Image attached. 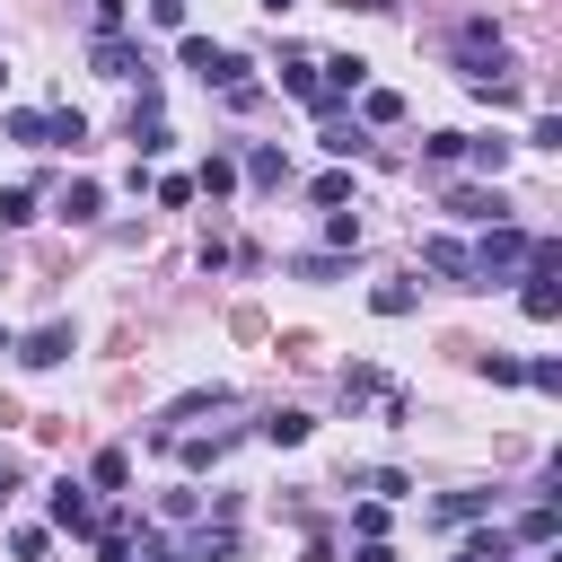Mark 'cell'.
<instances>
[{"label":"cell","mask_w":562,"mask_h":562,"mask_svg":"<svg viewBox=\"0 0 562 562\" xmlns=\"http://www.w3.org/2000/svg\"><path fill=\"white\" fill-rule=\"evenodd\" d=\"M325 149H334V158H360L369 140H360V123H325Z\"/></svg>","instance_id":"obj_27"},{"label":"cell","mask_w":562,"mask_h":562,"mask_svg":"<svg viewBox=\"0 0 562 562\" xmlns=\"http://www.w3.org/2000/svg\"><path fill=\"white\" fill-rule=\"evenodd\" d=\"M360 123H404V97L395 88H360Z\"/></svg>","instance_id":"obj_18"},{"label":"cell","mask_w":562,"mask_h":562,"mask_svg":"<svg viewBox=\"0 0 562 562\" xmlns=\"http://www.w3.org/2000/svg\"><path fill=\"white\" fill-rule=\"evenodd\" d=\"M263 9H290V0H263Z\"/></svg>","instance_id":"obj_38"},{"label":"cell","mask_w":562,"mask_h":562,"mask_svg":"<svg viewBox=\"0 0 562 562\" xmlns=\"http://www.w3.org/2000/svg\"><path fill=\"white\" fill-rule=\"evenodd\" d=\"M307 430H316V422H307V413H299V404H272V413H263V422H255V439H272V448H299V439H307Z\"/></svg>","instance_id":"obj_8"},{"label":"cell","mask_w":562,"mask_h":562,"mask_svg":"<svg viewBox=\"0 0 562 562\" xmlns=\"http://www.w3.org/2000/svg\"><path fill=\"white\" fill-rule=\"evenodd\" d=\"M369 307H378V316H413V281H378Z\"/></svg>","instance_id":"obj_21"},{"label":"cell","mask_w":562,"mask_h":562,"mask_svg":"<svg viewBox=\"0 0 562 562\" xmlns=\"http://www.w3.org/2000/svg\"><path fill=\"white\" fill-rule=\"evenodd\" d=\"M360 492H369V501H395V492H413V483H404L395 465H378V474H360Z\"/></svg>","instance_id":"obj_28"},{"label":"cell","mask_w":562,"mask_h":562,"mask_svg":"<svg viewBox=\"0 0 562 562\" xmlns=\"http://www.w3.org/2000/svg\"><path fill=\"white\" fill-rule=\"evenodd\" d=\"M0 79H9V61H0Z\"/></svg>","instance_id":"obj_39"},{"label":"cell","mask_w":562,"mask_h":562,"mask_svg":"<svg viewBox=\"0 0 562 562\" xmlns=\"http://www.w3.org/2000/svg\"><path fill=\"white\" fill-rule=\"evenodd\" d=\"M176 457H184V474H202V465H220L228 457V430H211V439H167Z\"/></svg>","instance_id":"obj_12"},{"label":"cell","mask_w":562,"mask_h":562,"mask_svg":"<svg viewBox=\"0 0 562 562\" xmlns=\"http://www.w3.org/2000/svg\"><path fill=\"white\" fill-rule=\"evenodd\" d=\"M97 211H105V184H88V176H79V184H61V220H70V228H88Z\"/></svg>","instance_id":"obj_11"},{"label":"cell","mask_w":562,"mask_h":562,"mask_svg":"<svg viewBox=\"0 0 562 562\" xmlns=\"http://www.w3.org/2000/svg\"><path fill=\"white\" fill-rule=\"evenodd\" d=\"M360 562H395V553H386V536H378V544H360Z\"/></svg>","instance_id":"obj_35"},{"label":"cell","mask_w":562,"mask_h":562,"mask_svg":"<svg viewBox=\"0 0 562 562\" xmlns=\"http://www.w3.org/2000/svg\"><path fill=\"white\" fill-rule=\"evenodd\" d=\"M465 562H509V536H501V527H474V536H465Z\"/></svg>","instance_id":"obj_22"},{"label":"cell","mask_w":562,"mask_h":562,"mask_svg":"<svg viewBox=\"0 0 562 562\" xmlns=\"http://www.w3.org/2000/svg\"><path fill=\"white\" fill-rule=\"evenodd\" d=\"M299 562H334V544H325V536H316V544H307V553H299Z\"/></svg>","instance_id":"obj_34"},{"label":"cell","mask_w":562,"mask_h":562,"mask_svg":"<svg viewBox=\"0 0 562 562\" xmlns=\"http://www.w3.org/2000/svg\"><path fill=\"white\" fill-rule=\"evenodd\" d=\"M369 395H386V378L378 369H342V404H369Z\"/></svg>","instance_id":"obj_25"},{"label":"cell","mask_w":562,"mask_h":562,"mask_svg":"<svg viewBox=\"0 0 562 562\" xmlns=\"http://www.w3.org/2000/svg\"><path fill=\"white\" fill-rule=\"evenodd\" d=\"M88 70L97 79H149V53L132 35H88Z\"/></svg>","instance_id":"obj_3"},{"label":"cell","mask_w":562,"mask_h":562,"mask_svg":"<svg viewBox=\"0 0 562 562\" xmlns=\"http://www.w3.org/2000/svg\"><path fill=\"white\" fill-rule=\"evenodd\" d=\"M237 176H246L255 193H281V184H290V158H281V149H246V167H237Z\"/></svg>","instance_id":"obj_9"},{"label":"cell","mask_w":562,"mask_h":562,"mask_svg":"<svg viewBox=\"0 0 562 562\" xmlns=\"http://www.w3.org/2000/svg\"><path fill=\"white\" fill-rule=\"evenodd\" d=\"M457 61H465V88H492V79L509 70L501 26H492V18H465V26H457Z\"/></svg>","instance_id":"obj_1"},{"label":"cell","mask_w":562,"mask_h":562,"mask_svg":"<svg viewBox=\"0 0 562 562\" xmlns=\"http://www.w3.org/2000/svg\"><path fill=\"white\" fill-rule=\"evenodd\" d=\"M228 553H237V527L220 518V527H202V536H193V553H184V562H228Z\"/></svg>","instance_id":"obj_17"},{"label":"cell","mask_w":562,"mask_h":562,"mask_svg":"<svg viewBox=\"0 0 562 562\" xmlns=\"http://www.w3.org/2000/svg\"><path fill=\"white\" fill-rule=\"evenodd\" d=\"M97 9V35H123V0H88Z\"/></svg>","instance_id":"obj_32"},{"label":"cell","mask_w":562,"mask_h":562,"mask_svg":"<svg viewBox=\"0 0 562 562\" xmlns=\"http://www.w3.org/2000/svg\"><path fill=\"white\" fill-rule=\"evenodd\" d=\"M149 26H184V0H149Z\"/></svg>","instance_id":"obj_33"},{"label":"cell","mask_w":562,"mask_h":562,"mask_svg":"<svg viewBox=\"0 0 562 562\" xmlns=\"http://www.w3.org/2000/svg\"><path fill=\"white\" fill-rule=\"evenodd\" d=\"M44 140H53V149H79V140H88V114H79V105L44 114Z\"/></svg>","instance_id":"obj_14"},{"label":"cell","mask_w":562,"mask_h":562,"mask_svg":"<svg viewBox=\"0 0 562 562\" xmlns=\"http://www.w3.org/2000/svg\"><path fill=\"white\" fill-rule=\"evenodd\" d=\"M509 272H527V228L518 220H492L483 246H474V290L483 281H509Z\"/></svg>","instance_id":"obj_2"},{"label":"cell","mask_w":562,"mask_h":562,"mask_svg":"<svg viewBox=\"0 0 562 562\" xmlns=\"http://www.w3.org/2000/svg\"><path fill=\"white\" fill-rule=\"evenodd\" d=\"M457 562H465V553H457Z\"/></svg>","instance_id":"obj_40"},{"label":"cell","mask_w":562,"mask_h":562,"mask_svg":"<svg viewBox=\"0 0 562 562\" xmlns=\"http://www.w3.org/2000/svg\"><path fill=\"white\" fill-rule=\"evenodd\" d=\"M9 483H18V474H9V457H0V492H9Z\"/></svg>","instance_id":"obj_37"},{"label":"cell","mask_w":562,"mask_h":562,"mask_svg":"<svg viewBox=\"0 0 562 562\" xmlns=\"http://www.w3.org/2000/svg\"><path fill=\"white\" fill-rule=\"evenodd\" d=\"M316 202H325V211H342V202H351V176H342V167H334V176H316Z\"/></svg>","instance_id":"obj_29"},{"label":"cell","mask_w":562,"mask_h":562,"mask_svg":"<svg viewBox=\"0 0 562 562\" xmlns=\"http://www.w3.org/2000/svg\"><path fill=\"white\" fill-rule=\"evenodd\" d=\"M553 527H562V518H553V501H536V509L518 518V536H509V544H553Z\"/></svg>","instance_id":"obj_19"},{"label":"cell","mask_w":562,"mask_h":562,"mask_svg":"<svg viewBox=\"0 0 562 562\" xmlns=\"http://www.w3.org/2000/svg\"><path fill=\"white\" fill-rule=\"evenodd\" d=\"M35 220V184H0V228H26Z\"/></svg>","instance_id":"obj_20"},{"label":"cell","mask_w":562,"mask_h":562,"mask_svg":"<svg viewBox=\"0 0 562 562\" xmlns=\"http://www.w3.org/2000/svg\"><path fill=\"white\" fill-rule=\"evenodd\" d=\"M518 378H527L536 395H562V360H518Z\"/></svg>","instance_id":"obj_24"},{"label":"cell","mask_w":562,"mask_h":562,"mask_svg":"<svg viewBox=\"0 0 562 562\" xmlns=\"http://www.w3.org/2000/svg\"><path fill=\"white\" fill-rule=\"evenodd\" d=\"M0 132H9V140H26V149H44V114H26V105H18V114H0Z\"/></svg>","instance_id":"obj_23"},{"label":"cell","mask_w":562,"mask_h":562,"mask_svg":"<svg viewBox=\"0 0 562 562\" xmlns=\"http://www.w3.org/2000/svg\"><path fill=\"white\" fill-rule=\"evenodd\" d=\"M351 536L378 544V536H386V501H360V509H351Z\"/></svg>","instance_id":"obj_26"},{"label":"cell","mask_w":562,"mask_h":562,"mask_svg":"<svg viewBox=\"0 0 562 562\" xmlns=\"http://www.w3.org/2000/svg\"><path fill=\"white\" fill-rule=\"evenodd\" d=\"M492 509V492H439L430 501V518H448V527H465V518H483Z\"/></svg>","instance_id":"obj_13"},{"label":"cell","mask_w":562,"mask_h":562,"mask_svg":"<svg viewBox=\"0 0 562 562\" xmlns=\"http://www.w3.org/2000/svg\"><path fill=\"white\" fill-rule=\"evenodd\" d=\"M9 351H18V334H9V325H0V360H9Z\"/></svg>","instance_id":"obj_36"},{"label":"cell","mask_w":562,"mask_h":562,"mask_svg":"<svg viewBox=\"0 0 562 562\" xmlns=\"http://www.w3.org/2000/svg\"><path fill=\"white\" fill-rule=\"evenodd\" d=\"M70 351H79V325H70V316H53V325H35V334H26L9 360H26V369H61Z\"/></svg>","instance_id":"obj_4"},{"label":"cell","mask_w":562,"mask_h":562,"mask_svg":"<svg viewBox=\"0 0 562 562\" xmlns=\"http://www.w3.org/2000/svg\"><path fill=\"white\" fill-rule=\"evenodd\" d=\"M448 211H457V220H483V228H492V220H509L501 184H448Z\"/></svg>","instance_id":"obj_5"},{"label":"cell","mask_w":562,"mask_h":562,"mask_svg":"<svg viewBox=\"0 0 562 562\" xmlns=\"http://www.w3.org/2000/svg\"><path fill=\"white\" fill-rule=\"evenodd\" d=\"M88 474H97V492H123V483H132V448H97Z\"/></svg>","instance_id":"obj_16"},{"label":"cell","mask_w":562,"mask_h":562,"mask_svg":"<svg viewBox=\"0 0 562 562\" xmlns=\"http://www.w3.org/2000/svg\"><path fill=\"white\" fill-rule=\"evenodd\" d=\"M325 237L334 246H360V211H325Z\"/></svg>","instance_id":"obj_30"},{"label":"cell","mask_w":562,"mask_h":562,"mask_svg":"<svg viewBox=\"0 0 562 562\" xmlns=\"http://www.w3.org/2000/svg\"><path fill=\"white\" fill-rule=\"evenodd\" d=\"M44 509H53V527H70V536H88V527H97V509H88V483H70V474L53 483V501H44Z\"/></svg>","instance_id":"obj_7"},{"label":"cell","mask_w":562,"mask_h":562,"mask_svg":"<svg viewBox=\"0 0 562 562\" xmlns=\"http://www.w3.org/2000/svg\"><path fill=\"white\" fill-rule=\"evenodd\" d=\"M474 369H483V378H492V386H518V360H509V351H483V360H474Z\"/></svg>","instance_id":"obj_31"},{"label":"cell","mask_w":562,"mask_h":562,"mask_svg":"<svg viewBox=\"0 0 562 562\" xmlns=\"http://www.w3.org/2000/svg\"><path fill=\"white\" fill-rule=\"evenodd\" d=\"M422 263H430L439 281H457V290H474V255H465L457 237H422Z\"/></svg>","instance_id":"obj_6"},{"label":"cell","mask_w":562,"mask_h":562,"mask_svg":"<svg viewBox=\"0 0 562 562\" xmlns=\"http://www.w3.org/2000/svg\"><path fill=\"white\" fill-rule=\"evenodd\" d=\"M509 149H518V140H501V132H492V140H465L457 158H465V167H483V176H501V167H509Z\"/></svg>","instance_id":"obj_15"},{"label":"cell","mask_w":562,"mask_h":562,"mask_svg":"<svg viewBox=\"0 0 562 562\" xmlns=\"http://www.w3.org/2000/svg\"><path fill=\"white\" fill-rule=\"evenodd\" d=\"M193 193L228 202V193H237V158H228V149H211V158H202V176H193Z\"/></svg>","instance_id":"obj_10"}]
</instances>
